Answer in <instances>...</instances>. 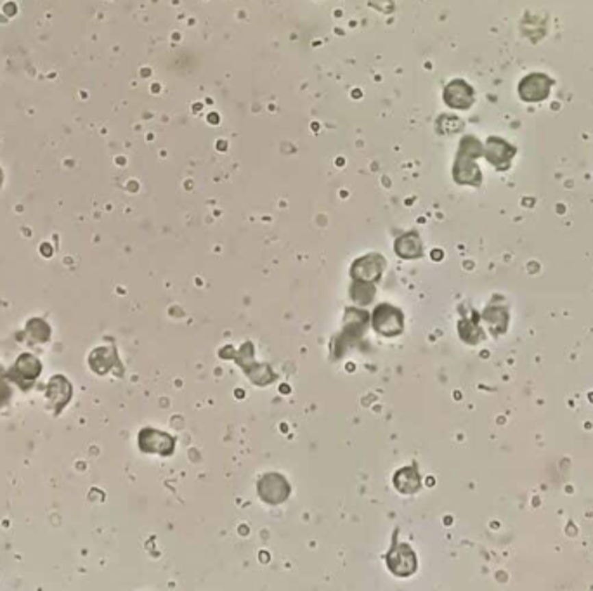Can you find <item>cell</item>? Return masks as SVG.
Returning <instances> with one entry per match:
<instances>
[{
	"instance_id": "5b68a950",
	"label": "cell",
	"mask_w": 593,
	"mask_h": 591,
	"mask_svg": "<svg viewBox=\"0 0 593 591\" xmlns=\"http://www.w3.org/2000/svg\"><path fill=\"white\" fill-rule=\"evenodd\" d=\"M392 484L401 494H415V492H418L422 489V475H420L416 463L397 470L392 477Z\"/></svg>"
},
{
	"instance_id": "8992f818",
	"label": "cell",
	"mask_w": 593,
	"mask_h": 591,
	"mask_svg": "<svg viewBox=\"0 0 593 591\" xmlns=\"http://www.w3.org/2000/svg\"><path fill=\"white\" fill-rule=\"evenodd\" d=\"M383 271V259H380V257H364V259L357 260L356 264H354L353 271L351 273L356 276V279H363V281H371V279H379V276L382 274Z\"/></svg>"
},
{
	"instance_id": "6da1fadb",
	"label": "cell",
	"mask_w": 593,
	"mask_h": 591,
	"mask_svg": "<svg viewBox=\"0 0 593 591\" xmlns=\"http://www.w3.org/2000/svg\"><path fill=\"white\" fill-rule=\"evenodd\" d=\"M397 534H399V531L394 532L392 546L386 555L387 569L397 577H409L416 573L418 562H416V555L412 546L397 540Z\"/></svg>"
},
{
	"instance_id": "9c48e42d",
	"label": "cell",
	"mask_w": 593,
	"mask_h": 591,
	"mask_svg": "<svg viewBox=\"0 0 593 591\" xmlns=\"http://www.w3.org/2000/svg\"><path fill=\"white\" fill-rule=\"evenodd\" d=\"M115 351H110V349L94 351L92 355H90V368H92L94 371H97L99 375L108 373V371L113 368V364L118 362V359H112L115 357Z\"/></svg>"
},
{
	"instance_id": "3957f363",
	"label": "cell",
	"mask_w": 593,
	"mask_h": 591,
	"mask_svg": "<svg viewBox=\"0 0 593 591\" xmlns=\"http://www.w3.org/2000/svg\"><path fill=\"white\" fill-rule=\"evenodd\" d=\"M139 449L148 455L172 456L175 449V439L167 432L156 429H142L139 432Z\"/></svg>"
},
{
	"instance_id": "ba28073f",
	"label": "cell",
	"mask_w": 593,
	"mask_h": 591,
	"mask_svg": "<svg viewBox=\"0 0 593 591\" xmlns=\"http://www.w3.org/2000/svg\"><path fill=\"white\" fill-rule=\"evenodd\" d=\"M40 371H42L40 362H38L37 357H34V355L30 354L19 355L18 362H16L14 366V373L18 375V377L28 378V380H35V378L40 375Z\"/></svg>"
},
{
	"instance_id": "8fae6325",
	"label": "cell",
	"mask_w": 593,
	"mask_h": 591,
	"mask_svg": "<svg viewBox=\"0 0 593 591\" xmlns=\"http://www.w3.org/2000/svg\"><path fill=\"white\" fill-rule=\"evenodd\" d=\"M0 182H2V174H0Z\"/></svg>"
},
{
	"instance_id": "52a82bcc",
	"label": "cell",
	"mask_w": 593,
	"mask_h": 591,
	"mask_svg": "<svg viewBox=\"0 0 593 591\" xmlns=\"http://www.w3.org/2000/svg\"><path fill=\"white\" fill-rule=\"evenodd\" d=\"M70 396H71V385L68 383L63 377H56L49 381L47 397L51 403L58 404L56 413H60L61 407L70 401Z\"/></svg>"
},
{
	"instance_id": "277c9868",
	"label": "cell",
	"mask_w": 593,
	"mask_h": 591,
	"mask_svg": "<svg viewBox=\"0 0 593 591\" xmlns=\"http://www.w3.org/2000/svg\"><path fill=\"white\" fill-rule=\"evenodd\" d=\"M373 328L375 331L383 336H399L404 329L403 314L394 307L383 303V305L375 309Z\"/></svg>"
},
{
	"instance_id": "7a4b0ae2",
	"label": "cell",
	"mask_w": 593,
	"mask_h": 591,
	"mask_svg": "<svg viewBox=\"0 0 593 591\" xmlns=\"http://www.w3.org/2000/svg\"><path fill=\"white\" fill-rule=\"evenodd\" d=\"M257 494L264 503L279 505L285 503L290 496V484L281 473H266L257 484Z\"/></svg>"
},
{
	"instance_id": "30bf717a",
	"label": "cell",
	"mask_w": 593,
	"mask_h": 591,
	"mask_svg": "<svg viewBox=\"0 0 593 591\" xmlns=\"http://www.w3.org/2000/svg\"><path fill=\"white\" fill-rule=\"evenodd\" d=\"M396 250L399 257L403 259H416L422 253V244L416 234H406V236L399 238L396 243Z\"/></svg>"
}]
</instances>
